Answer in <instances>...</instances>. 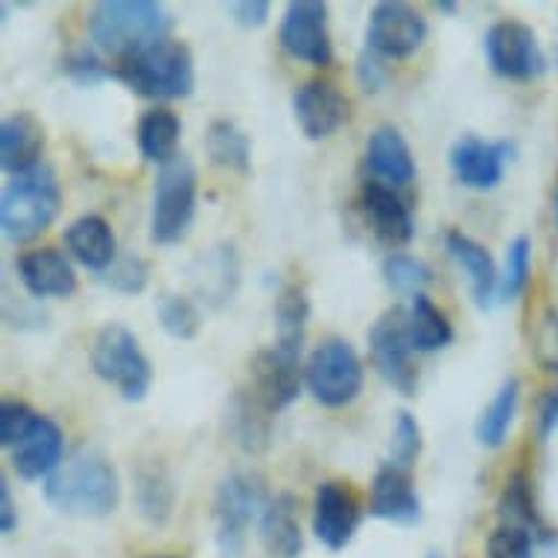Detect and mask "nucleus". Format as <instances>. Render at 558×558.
<instances>
[{
  "label": "nucleus",
  "mask_w": 558,
  "mask_h": 558,
  "mask_svg": "<svg viewBox=\"0 0 558 558\" xmlns=\"http://www.w3.org/2000/svg\"><path fill=\"white\" fill-rule=\"evenodd\" d=\"M45 500L56 512L106 518L120 504V476L97 450H76L45 480Z\"/></svg>",
  "instance_id": "obj_1"
},
{
  "label": "nucleus",
  "mask_w": 558,
  "mask_h": 558,
  "mask_svg": "<svg viewBox=\"0 0 558 558\" xmlns=\"http://www.w3.org/2000/svg\"><path fill=\"white\" fill-rule=\"evenodd\" d=\"M170 15L156 0H102L88 19V33L97 50L120 59L165 41Z\"/></svg>",
  "instance_id": "obj_2"
},
{
  "label": "nucleus",
  "mask_w": 558,
  "mask_h": 558,
  "mask_svg": "<svg viewBox=\"0 0 558 558\" xmlns=\"http://www.w3.org/2000/svg\"><path fill=\"white\" fill-rule=\"evenodd\" d=\"M62 208V191L47 165L24 175H12L0 199V226L12 243H29L45 234Z\"/></svg>",
  "instance_id": "obj_3"
},
{
  "label": "nucleus",
  "mask_w": 558,
  "mask_h": 558,
  "mask_svg": "<svg viewBox=\"0 0 558 558\" xmlns=\"http://www.w3.org/2000/svg\"><path fill=\"white\" fill-rule=\"evenodd\" d=\"M118 80H123L132 92L147 100H182L196 85L193 56L182 41L165 38L137 56L123 59Z\"/></svg>",
  "instance_id": "obj_4"
},
{
  "label": "nucleus",
  "mask_w": 558,
  "mask_h": 558,
  "mask_svg": "<svg viewBox=\"0 0 558 558\" xmlns=\"http://www.w3.org/2000/svg\"><path fill=\"white\" fill-rule=\"evenodd\" d=\"M196 167L187 156H175L158 170L149 211V238L158 246H173L187 238L196 217Z\"/></svg>",
  "instance_id": "obj_5"
},
{
  "label": "nucleus",
  "mask_w": 558,
  "mask_h": 558,
  "mask_svg": "<svg viewBox=\"0 0 558 558\" xmlns=\"http://www.w3.org/2000/svg\"><path fill=\"white\" fill-rule=\"evenodd\" d=\"M92 366L97 377L114 386L126 401H144L153 386V363L129 328L109 322L97 330L92 345Z\"/></svg>",
  "instance_id": "obj_6"
},
{
  "label": "nucleus",
  "mask_w": 558,
  "mask_h": 558,
  "mask_svg": "<svg viewBox=\"0 0 558 558\" xmlns=\"http://www.w3.org/2000/svg\"><path fill=\"white\" fill-rule=\"evenodd\" d=\"M266 483L255 471H234L220 483L214 497L217 541L226 556H238L252 521H260L266 509Z\"/></svg>",
  "instance_id": "obj_7"
},
{
  "label": "nucleus",
  "mask_w": 558,
  "mask_h": 558,
  "mask_svg": "<svg viewBox=\"0 0 558 558\" xmlns=\"http://www.w3.org/2000/svg\"><path fill=\"white\" fill-rule=\"evenodd\" d=\"M304 384L322 407H348L363 389V363L348 339H325L304 366Z\"/></svg>",
  "instance_id": "obj_8"
},
{
  "label": "nucleus",
  "mask_w": 558,
  "mask_h": 558,
  "mask_svg": "<svg viewBox=\"0 0 558 558\" xmlns=\"http://www.w3.org/2000/svg\"><path fill=\"white\" fill-rule=\"evenodd\" d=\"M412 339L407 325V307H392L368 330V354L377 375L392 386L395 392L412 398L418 389V368L412 366Z\"/></svg>",
  "instance_id": "obj_9"
},
{
  "label": "nucleus",
  "mask_w": 558,
  "mask_h": 558,
  "mask_svg": "<svg viewBox=\"0 0 558 558\" xmlns=\"http://www.w3.org/2000/svg\"><path fill=\"white\" fill-rule=\"evenodd\" d=\"M278 38L287 53L299 62L313 64V68H328L333 62L328 7L322 0H293L281 19Z\"/></svg>",
  "instance_id": "obj_10"
},
{
  "label": "nucleus",
  "mask_w": 558,
  "mask_h": 558,
  "mask_svg": "<svg viewBox=\"0 0 558 558\" xmlns=\"http://www.w3.org/2000/svg\"><path fill=\"white\" fill-rule=\"evenodd\" d=\"M427 38V21L418 10L398 0L377 3L368 21V50L384 59H410Z\"/></svg>",
  "instance_id": "obj_11"
},
{
  "label": "nucleus",
  "mask_w": 558,
  "mask_h": 558,
  "mask_svg": "<svg viewBox=\"0 0 558 558\" xmlns=\"http://www.w3.org/2000/svg\"><path fill=\"white\" fill-rule=\"evenodd\" d=\"M485 56L492 71L504 80H532L544 71L538 38L521 21H497L485 33Z\"/></svg>",
  "instance_id": "obj_12"
},
{
  "label": "nucleus",
  "mask_w": 558,
  "mask_h": 558,
  "mask_svg": "<svg viewBox=\"0 0 558 558\" xmlns=\"http://www.w3.org/2000/svg\"><path fill=\"white\" fill-rule=\"evenodd\" d=\"M246 389L272 415L287 410L299 398V389H302V354H290V351L278 345L260 351L252 360Z\"/></svg>",
  "instance_id": "obj_13"
},
{
  "label": "nucleus",
  "mask_w": 558,
  "mask_h": 558,
  "mask_svg": "<svg viewBox=\"0 0 558 558\" xmlns=\"http://www.w3.org/2000/svg\"><path fill=\"white\" fill-rule=\"evenodd\" d=\"M509 156H512V144L506 141L462 135L450 147V170L457 175V182L471 191H492L504 179Z\"/></svg>",
  "instance_id": "obj_14"
},
{
  "label": "nucleus",
  "mask_w": 558,
  "mask_h": 558,
  "mask_svg": "<svg viewBox=\"0 0 558 558\" xmlns=\"http://www.w3.org/2000/svg\"><path fill=\"white\" fill-rule=\"evenodd\" d=\"M360 526V500L345 483H322L313 500V532L328 549L351 544Z\"/></svg>",
  "instance_id": "obj_15"
},
{
  "label": "nucleus",
  "mask_w": 558,
  "mask_h": 558,
  "mask_svg": "<svg viewBox=\"0 0 558 558\" xmlns=\"http://www.w3.org/2000/svg\"><path fill=\"white\" fill-rule=\"evenodd\" d=\"M293 114L304 137L325 141L351 118V102L337 85L311 80L293 94Z\"/></svg>",
  "instance_id": "obj_16"
},
{
  "label": "nucleus",
  "mask_w": 558,
  "mask_h": 558,
  "mask_svg": "<svg viewBox=\"0 0 558 558\" xmlns=\"http://www.w3.org/2000/svg\"><path fill=\"white\" fill-rule=\"evenodd\" d=\"M360 205L366 214L368 226L375 238L389 248L407 246L415 238V222H412L410 205L401 199V193L384 182H366L360 193Z\"/></svg>",
  "instance_id": "obj_17"
},
{
  "label": "nucleus",
  "mask_w": 558,
  "mask_h": 558,
  "mask_svg": "<svg viewBox=\"0 0 558 558\" xmlns=\"http://www.w3.org/2000/svg\"><path fill=\"white\" fill-rule=\"evenodd\" d=\"M21 284L36 299H71L76 293L74 264L59 248H33L15 260Z\"/></svg>",
  "instance_id": "obj_18"
},
{
  "label": "nucleus",
  "mask_w": 558,
  "mask_h": 558,
  "mask_svg": "<svg viewBox=\"0 0 558 558\" xmlns=\"http://www.w3.org/2000/svg\"><path fill=\"white\" fill-rule=\"evenodd\" d=\"M64 462V433L62 427L47 418L36 415V422L29 424V430L12 448V468L24 480H41L50 476L56 468Z\"/></svg>",
  "instance_id": "obj_19"
},
{
  "label": "nucleus",
  "mask_w": 558,
  "mask_h": 558,
  "mask_svg": "<svg viewBox=\"0 0 558 558\" xmlns=\"http://www.w3.org/2000/svg\"><path fill=\"white\" fill-rule=\"evenodd\" d=\"M368 512L380 518V521L401 523V526L418 523V518H422V497L415 492L410 471L386 462L375 474V480H372Z\"/></svg>",
  "instance_id": "obj_20"
},
{
  "label": "nucleus",
  "mask_w": 558,
  "mask_h": 558,
  "mask_svg": "<svg viewBox=\"0 0 558 558\" xmlns=\"http://www.w3.org/2000/svg\"><path fill=\"white\" fill-rule=\"evenodd\" d=\"M45 153V129L33 114L19 111L0 126V165L12 175H24L41 167Z\"/></svg>",
  "instance_id": "obj_21"
},
{
  "label": "nucleus",
  "mask_w": 558,
  "mask_h": 558,
  "mask_svg": "<svg viewBox=\"0 0 558 558\" xmlns=\"http://www.w3.org/2000/svg\"><path fill=\"white\" fill-rule=\"evenodd\" d=\"M366 165L375 173V182L389 187H403L415 179V158L407 144V137L395 126H377L368 135Z\"/></svg>",
  "instance_id": "obj_22"
},
{
  "label": "nucleus",
  "mask_w": 558,
  "mask_h": 558,
  "mask_svg": "<svg viewBox=\"0 0 558 558\" xmlns=\"http://www.w3.org/2000/svg\"><path fill=\"white\" fill-rule=\"evenodd\" d=\"M257 535L264 541L266 553L272 558H299L304 549L302 523H299V500L293 495H275L266 504Z\"/></svg>",
  "instance_id": "obj_23"
},
{
  "label": "nucleus",
  "mask_w": 558,
  "mask_h": 558,
  "mask_svg": "<svg viewBox=\"0 0 558 558\" xmlns=\"http://www.w3.org/2000/svg\"><path fill=\"white\" fill-rule=\"evenodd\" d=\"M448 252L450 257L462 266V272L468 275L471 284V295L480 307H492V299L500 293V272H497L495 257L488 255V248L483 243H476L474 238H468L462 231H448Z\"/></svg>",
  "instance_id": "obj_24"
},
{
  "label": "nucleus",
  "mask_w": 558,
  "mask_h": 558,
  "mask_svg": "<svg viewBox=\"0 0 558 558\" xmlns=\"http://www.w3.org/2000/svg\"><path fill=\"white\" fill-rule=\"evenodd\" d=\"M64 243L68 252L80 260L83 266L94 269V272H106L114 260H118V240L114 231L102 217L97 214H85L80 220H74L64 231Z\"/></svg>",
  "instance_id": "obj_25"
},
{
  "label": "nucleus",
  "mask_w": 558,
  "mask_h": 558,
  "mask_svg": "<svg viewBox=\"0 0 558 558\" xmlns=\"http://www.w3.org/2000/svg\"><path fill=\"white\" fill-rule=\"evenodd\" d=\"M179 137H182V120L175 118V111L170 109L147 111L137 123V147H141V156L153 165L165 167L167 161L179 156L175 153Z\"/></svg>",
  "instance_id": "obj_26"
},
{
  "label": "nucleus",
  "mask_w": 558,
  "mask_h": 558,
  "mask_svg": "<svg viewBox=\"0 0 558 558\" xmlns=\"http://www.w3.org/2000/svg\"><path fill=\"white\" fill-rule=\"evenodd\" d=\"M231 433L234 441L246 453H260L269 445V433H272V412L266 410L264 403L255 401V395L248 389H240L231 403Z\"/></svg>",
  "instance_id": "obj_27"
},
{
  "label": "nucleus",
  "mask_w": 558,
  "mask_h": 558,
  "mask_svg": "<svg viewBox=\"0 0 558 558\" xmlns=\"http://www.w3.org/2000/svg\"><path fill=\"white\" fill-rule=\"evenodd\" d=\"M407 325H410L412 348L418 354H433V351H441L453 342V328H450L448 316L424 293L415 295L407 307Z\"/></svg>",
  "instance_id": "obj_28"
},
{
  "label": "nucleus",
  "mask_w": 558,
  "mask_h": 558,
  "mask_svg": "<svg viewBox=\"0 0 558 558\" xmlns=\"http://www.w3.org/2000/svg\"><path fill=\"white\" fill-rule=\"evenodd\" d=\"M307 319H311V299L302 287L281 290V295L275 299V330H278L275 345L290 354H302Z\"/></svg>",
  "instance_id": "obj_29"
},
{
  "label": "nucleus",
  "mask_w": 558,
  "mask_h": 558,
  "mask_svg": "<svg viewBox=\"0 0 558 558\" xmlns=\"http://www.w3.org/2000/svg\"><path fill=\"white\" fill-rule=\"evenodd\" d=\"M205 149L214 165L234 170V173H248L252 167V141L231 120H214L205 132Z\"/></svg>",
  "instance_id": "obj_30"
},
{
  "label": "nucleus",
  "mask_w": 558,
  "mask_h": 558,
  "mask_svg": "<svg viewBox=\"0 0 558 558\" xmlns=\"http://www.w3.org/2000/svg\"><path fill=\"white\" fill-rule=\"evenodd\" d=\"M518 398H521V380L512 377V380H506L500 386V392L485 407L480 422H476V439H480L483 448H500L504 445L514 422V412H518Z\"/></svg>",
  "instance_id": "obj_31"
},
{
  "label": "nucleus",
  "mask_w": 558,
  "mask_h": 558,
  "mask_svg": "<svg viewBox=\"0 0 558 558\" xmlns=\"http://www.w3.org/2000/svg\"><path fill=\"white\" fill-rule=\"evenodd\" d=\"M137 509L147 518L149 523H167L173 514L175 504V488L173 480L161 465L141 468L137 471V485H135Z\"/></svg>",
  "instance_id": "obj_32"
},
{
  "label": "nucleus",
  "mask_w": 558,
  "mask_h": 558,
  "mask_svg": "<svg viewBox=\"0 0 558 558\" xmlns=\"http://www.w3.org/2000/svg\"><path fill=\"white\" fill-rule=\"evenodd\" d=\"M497 512H500V523L526 526V530L538 532V535L547 538V526H544L538 509H535V497H532L526 474H512L506 480V488L504 495H500V504H497Z\"/></svg>",
  "instance_id": "obj_33"
},
{
  "label": "nucleus",
  "mask_w": 558,
  "mask_h": 558,
  "mask_svg": "<svg viewBox=\"0 0 558 558\" xmlns=\"http://www.w3.org/2000/svg\"><path fill=\"white\" fill-rule=\"evenodd\" d=\"M158 322L161 328L173 339H193L202 328V311L199 304L187 299V295L165 293L156 304Z\"/></svg>",
  "instance_id": "obj_34"
},
{
  "label": "nucleus",
  "mask_w": 558,
  "mask_h": 558,
  "mask_svg": "<svg viewBox=\"0 0 558 558\" xmlns=\"http://www.w3.org/2000/svg\"><path fill=\"white\" fill-rule=\"evenodd\" d=\"M386 284L392 287L395 293H410L412 299L422 295V290L433 281V269L424 260L412 255H389L384 260Z\"/></svg>",
  "instance_id": "obj_35"
},
{
  "label": "nucleus",
  "mask_w": 558,
  "mask_h": 558,
  "mask_svg": "<svg viewBox=\"0 0 558 558\" xmlns=\"http://www.w3.org/2000/svg\"><path fill=\"white\" fill-rule=\"evenodd\" d=\"M422 424L415 422V415H410V412H398L392 430V445H389V465L410 471L415 465V459L422 457Z\"/></svg>",
  "instance_id": "obj_36"
},
{
  "label": "nucleus",
  "mask_w": 558,
  "mask_h": 558,
  "mask_svg": "<svg viewBox=\"0 0 558 558\" xmlns=\"http://www.w3.org/2000/svg\"><path fill=\"white\" fill-rule=\"evenodd\" d=\"M538 541H544V535L526 530V526L497 523V530L488 538V558H532Z\"/></svg>",
  "instance_id": "obj_37"
},
{
  "label": "nucleus",
  "mask_w": 558,
  "mask_h": 558,
  "mask_svg": "<svg viewBox=\"0 0 558 558\" xmlns=\"http://www.w3.org/2000/svg\"><path fill=\"white\" fill-rule=\"evenodd\" d=\"M530 260H532V243L526 238H518L506 248V266L500 275V299L512 302L514 295L523 293V287L530 281Z\"/></svg>",
  "instance_id": "obj_38"
},
{
  "label": "nucleus",
  "mask_w": 558,
  "mask_h": 558,
  "mask_svg": "<svg viewBox=\"0 0 558 558\" xmlns=\"http://www.w3.org/2000/svg\"><path fill=\"white\" fill-rule=\"evenodd\" d=\"M100 278H102V284L109 287V290H114V293L137 295V293H144V287H147L149 266L144 257L123 255L118 257L106 272H100Z\"/></svg>",
  "instance_id": "obj_39"
},
{
  "label": "nucleus",
  "mask_w": 558,
  "mask_h": 558,
  "mask_svg": "<svg viewBox=\"0 0 558 558\" xmlns=\"http://www.w3.org/2000/svg\"><path fill=\"white\" fill-rule=\"evenodd\" d=\"M38 412H33L27 403L21 401H3L0 403V445L3 448H15L19 439L29 430V424L36 422Z\"/></svg>",
  "instance_id": "obj_40"
},
{
  "label": "nucleus",
  "mask_w": 558,
  "mask_h": 558,
  "mask_svg": "<svg viewBox=\"0 0 558 558\" xmlns=\"http://www.w3.org/2000/svg\"><path fill=\"white\" fill-rule=\"evenodd\" d=\"M234 24L243 29H257L264 27L269 19V3L266 0H243V3H231L229 7Z\"/></svg>",
  "instance_id": "obj_41"
},
{
  "label": "nucleus",
  "mask_w": 558,
  "mask_h": 558,
  "mask_svg": "<svg viewBox=\"0 0 558 558\" xmlns=\"http://www.w3.org/2000/svg\"><path fill=\"white\" fill-rule=\"evenodd\" d=\"M68 71L80 80V83H97L102 76V68L100 62L88 53H76L71 62H68Z\"/></svg>",
  "instance_id": "obj_42"
},
{
  "label": "nucleus",
  "mask_w": 558,
  "mask_h": 558,
  "mask_svg": "<svg viewBox=\"0 0 558 558\" xmlns=\"http://www.w3.org/2000/svg\"><path fill=\"white\" fill-rule=\"evenodd\" d=\"M15 526H19V509L12 504L10 483H7V476H3V480H0V530H3V535H10Z\"/></svg>",
  "instance_id": "obj_43"
},
{
  "label": "nucleus",
  "mask_w": 558,
  "mask_h": 558,
  "mask_svg": "<svg viewBox=\"0 0 558 558\" xmlns=\"http://www.w3.org/2000/svg\"><path fill=\"white\" fill-rule=\"evenodd\" d=\"M558 427V392H549L544 401H541L538 410V433L541 439H547L549 433Z\"/></svg>",
  "instance_id": "obj_44"
},
{
  "label": "nucleus",
  "mask_w": 558,
  "mask_h": 558,
  "mask_svg": "<svg viewBox=\"0 0 558 558\" xmlns=\"http://www.w3.org/2000/svg\"><path fill=\"white\" fill-rule=\"evenodd\" d=\"M357 74H360V83H363V88H366V92H377V88H380L386 80V74L380 71V68H377L375 59H363L357 68Z\"/></svg>",
  "instance_id": "obj_45"
},
{
  "label": "nucleus",
  "mask_w": 558,
  "mask_h": 558,
  "mask_svg": "<svg viewBox=\"0 0 558 558\" xmlns=\"http://www.w3.org/2000/svg\"><path fill=\"white\" fill-rule=\"evenodd\" d=\"M553 217H556V226H558V179H556V187H553Z\"/></svg>",
  "instance_id": "obj_46"
},
{
  "label": "nucleus",
  "mask_w": 558,
  "mask_h": 558,
  "mask_svg": "<svg viewBox=\"0 0 558 558\" xmlns=\"http://www.w3.org/2000/svg\"><path fill=\"white\" fill-rule=\"evenodd\" d=\"M439 10H445V12H457V3H450V0H439Z\"/></svg>",
  "instance_id": "obj_47"
},
{
  "label": "nucleus",
  "mask_w": 558,
  "mask_h": 558,
  "mask_svg": "<svg viewBox=\"0 0 558 558\" xmlns=\"http://www.w3.org/2000/svg\"><path fill=\"white\" fill-rule=\"evenodd\" d=\"M427 558H441V553H427Z\"/></svg>",
  "instance_id": "obj_48"
},
{
  "label": "nucleus",
  "mask_w": 558,
  "mask_h": 558,
  "mask_svg": "<svg viewBox=\"0 0 558 558\" xmlns=\"http://www.w3.org/2000/svg\"><path fill=\"white\" fill-rule=\"evenodd\" d=\"M549 368H553V372H558V360L556 363H549Z\"/></svg>",
  "instance_id": "obj_49"
},
{
  "label": "nucleus",
  "mask_w": 558,
  "mask_h": 558,
  "mask_svg": "<svg viewBox=\"0 0 558 558\" xmlns=\"http://www.w3.org/2000/svg\"><path fill=\"white\" fill-rule=\"evenodd\" d=\"M161 558H170V556H161Z\"/></svg>",
  "instance_id": "obj_50"
}]
</instances>
